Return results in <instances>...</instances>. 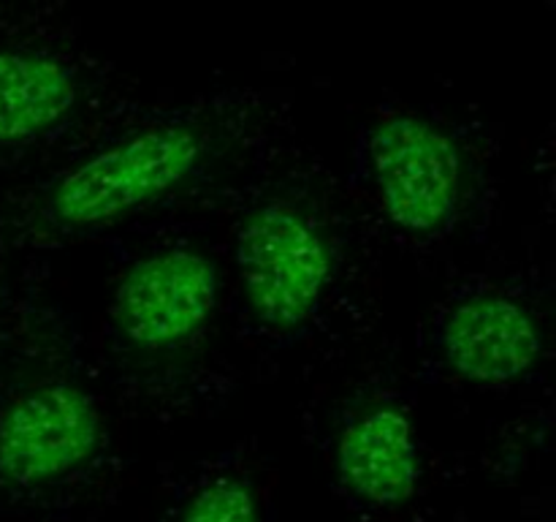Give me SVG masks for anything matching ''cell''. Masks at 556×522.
Masks as SVG:
<instances>
[{
    "label": "cell",
    "instance_id": "6da1fadb",
    "mask_svg": "<svg viewBox=\"0 0 556 522\" xmlns=\"http://www.w3.org/2000/svg\"><path fill=\"white\" fill-rule=\"evenodd\" d=\"M201 156L204 141L190 125H150L65 172L47 212L65 228L109 226L179 188Z\"/></svg>",
    "mask_w": 556,
    "mask_h": 522
},
{
    "label": "cell",
    "instance_id": "7a4b0ae2",
    "mask_svg": "<svg viewBox=\"0 0 556 522\" xmlns=\"http://www.w3.org/2000/svg\"><path fill=\"white\" fill-rule=\"evenodd\" d=\"M239 283L255 319L296 330L324 304L334 259L313 217L291 204H261L242 217L233 239Z\"/></svg>",
    "mask_w": 556,
    "mask_h": 522
},
{
    "label": "cell",
    "instance_id": "3957f363",
    "mask_svg": "<svg viewBox=\"0 0 556 522\" xmlns=\"http://www.w3.org/2000/svg\"><path fill=\"white\" fill-rule=\"evenodd\" d=\"M380 212L407 234H438L454 223L462 199V152L432 120L386 114L364 139Z\"/></svg>",
    "mask_w": 556,
    "mask_h": 522
},
{
    "label": "cell",
    "instance_id": "277c9868",
    "mask_svg": "<svg viewBox=\"0 0 556 522\" xmlns=\"http://www.w3.org/2000/svg\"><path fill=\"white\" fill-rule=\"evenodd\" d=\"M101 408L68 381L22 391L0 413V478L43 487L90 465L103 446Z\"/></svg>",
    "mask_w": 556,
    "mask_h": 522
},
{
    "label": "cell",
    "instance_id": "5b68a950",
    "mask_svg": "<svg viewBox=\"0 0 556 522\" xmlns=\"http://www.w3.org/2000/svg\"><path fill=\"white\" fill-rule=\"evenodd\" d=\"M220 275L210 256L168 248L144 256L114 286L112 319L119 335L147 351L193 340L212 319Z\"/></svg>",
    "mask_w": 556,
    "mask_h": 522
},
{
    "label": "cell",
    "instance_id": "8992f818",
    "mask_svg": "<svg viewBox=\"0 0 556 522\" xmlns=\"http://www.w3.org/2000/svg\"><path fill=\"white\" fill-rule=\"evenodd\" d=\"M438 351L451 373L481 386L514 384L543 351L535 315L505 294H472L443 313Z\"/></svg>",
    "mask_w": 556,
    "mask_h": 522
},
{
    "label": "cell",
    "instance_id": "52a82bcc",
    "mask_svg": "<svg viewBox=\"0 0 556 522\" xmlns=\"http://www.w3.org/2000/svg\"><path fill=\"white\" fill-rule=\"evenodd\" d=\"M337 473L348 495L369 509H396L416 495L421 449L410 417L372 406L353 417L337 440Z\"/></svg>",
    "mask_w": 556,
    "mask_h": 522
},
{
    "label": "cell",
    "instance_id": "ba28073f",
    "mask_svg": "<svg viewBox=\"0 0 556 522\" xmlns=\"http://www.w3.org/2000/svg\"><path fill=\"white\" fill-rule=\"evenodd\" d=\"M79 85L63 60L33 49H0V145H20L63 123Z\"/></svg>",
    "mask_w": 556,
    "mask_h": 522
},
{
    "label": "cell",
    "instance_id": "9c48e42d",
    "mask_svg": "<svg viewBox=\"0 0 556 522\" xmlns=\"http://www.w3.org/2000/svg\"><path fill=\"white\" fill-rule=\"evenodd\" d=\"M179 522H261V509L248 482L215 476L190 495Z\"/></svg>",
    "mask_w": 556,
    "mask_h": 522
}]
</instances>
